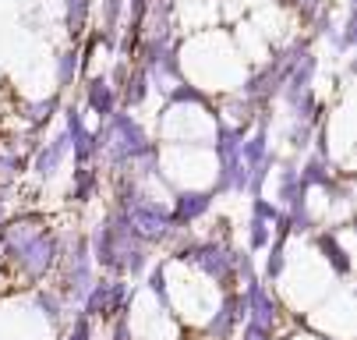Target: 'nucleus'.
I'll list each match as a JSON object with an SVG mask.
<instances>
[{"label":"nucleus","instance_id":"obj_1","mask_svg":"<svg viewBox=\"0 0 357 340\" xmlns=\"http://www.w3.org/2000/svg\"><path fill=\"white\" fill-rule=\"evenodd\" d=\"M206 206H209V199H206V195H181L177 213H181V216H198Z\"/></svg>","mask_w":357,"mask_h":340},{"label":"nucleus","instance_id":"obj_2","mask_svg":"<svg viewBox=\"0 0 357 340\" xmlns=\"http://www.w3.org/2000/svg\"><path fill=\"white\" fill-rule=\"evenodd\" d=\"M61 153H64V145H54L50 153H43V156H39V174H54V167H57Z\"/></svg>","mask_w":357,"mask_h":340}]
</instances>
